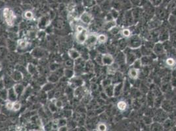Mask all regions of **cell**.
I'll return each mask as SVG.
<instances>
[{
    "label": "cell",
    "instance_id": "24",
    "mask_svg": "<svg viewBox=\"0 0 176 131\" xmlns=\"http://www.w3.org/2000/svg\"><path fill=\"white\" fill-rule=\"evenodd\" d=\"M166 65L170 68H173L176 66V60L174 57L170 56L166 60Z\"/></svg>",
    "mask_w": 176,
    "mask_h": 131
},
{
    "label": "cell",
    "instance_id": "39",
    "mask_svg": "<svg viewBox=\"0 0 176 131\" xmlns=\"http://www.w3.org/2000/svg\"><path fill=\"white\" fill-rule=\"evenodd\" d=\"M110 14L111 15V16L112 17L113 19L115 20H116L118 19V18L119 15H120L118 11L116 9H114V8L111 9Z\"/></svg>",
    "mask_w": 176,
    "mask_h": 131
},
{
    "label": "cell",
    "instance_id": "12",
    "mask_svg": "<svg viewBox=\"0 0 176 131\" xmlns=\"http://www.w3.org/2000/svg\"><path fill=\"white\" fill-rule=\"evenodd\" d=\"M10 75L15 83L21 82L23 79H24V75H23L20 71L16 70V69L14 71H13V72L11 73Z\"/></svg>",
    "mask_w": 176,
    "mask_h": 131
},
{
    "label": "cell",
    "instance_id": "36",
    "mask_svg": "<svg viewBox=\"0 0 176 131\" xmlns=\"http://www.w3.org/2000/svg\"><path fill=\"white\" fill-rule=\"evenodd\" d=\"M143 66L142 64V62H141V58H137L135 61L133 62V63H132L131 65L130 66H131V67H133V68H137V69H139L141 68V66Z\"/></svg>",
    "mask_w": 176,
    "mask_h": 131
},
{
    "label": "cell",
    "instance_id": "26",
    "mask_svg": "<svg viewBox=\"0 0 176 131\" xmlns=\"http://www.w3.org/2000/svg\"><path fill=\"white\" fill-rule=\"evenodd\" d=\"M55 87V84L47 81L42 86V89H41V90L44 92H45V93H47V92L51 91L53 90V89H54Z\"/></svg>",
    "mask_w": 176,
    "mask_h": 131
},
{
    "label": "cell",
    "instance_id": "48",
    "mask_svg": "<svg viewBox=\"0 0 176 131\" xmlns=\"http://www.w3.org/2000/svg\"><path fill=\"white\" fill-rule=\"evenodd\" d=\"M174 91H175V94H176V87H175V89H174Z\"/></svg>",
    "mask_w": 176,
    "mask_h": 131
},
{
    "label": "cell",
    "instance_id": "9",
    "mask_svg": "<svg viewBox=\"0 0 176 131\" xmlns=\"http://www.w3.org/2000/svg\"><path fill=\"white\" fill-rule=\"evenodd\" d=\"M28 72L31 76H37L39 73L38 68L37 66L32 62H28L26 66Z\"/></svg>",
    "mask_w": 176,
    "mask_h": 131
},
{
    "label": "cell",
    "instance_id": "30",
    "mask_svg": "<svg viewBox=\"0 0 176 131\" xmlns=\"http://www.w3.org/2000/svg\"><path fill=\"white\" fill-rule=\"evenodd\" d=\"M116 20H108V21H106V22L104 24V28L106 30L109 31L111 28H112L113 27L116 26Z\"/></svg>",
    "mask_w": 176,
    "mask_h": 131
},
{
    "label": "cell",
    "instance_id": "46",
    "mask_svg": "<svg viewBox=\"0 0 176 131\" xmlns=\"http://www.w3.org/2000/svg\"><path fill=\"white\" fill-rule=\"evenodd\" d=\"M4 73H3V72H2V70L1 71H0V80L1 79H3V77H4Z\"/></svg>",
    "mask_w": 176,
    "mask_h": 131
},
{
    "label": "cell",
    "instance_id": "3",
    "mask_svg": "<svg viewBox=\"0 0 176 131\" xmlns=\"http://www.w3.org/2000/svg\"><path fill=\"white\" fill-rule=\"evenodd\" d=\"M68 84L72 89L74 90L78 87H82L84 84V81L81 77L78 75H74L70 79H68Z\"/></svg>",
    "mask_w": 176,
    "mask_h": 131
},
{
    "label": "cell",
    "instance_id": "10",
    "mask_svg": "<svg viewBox=\"0 0 176 131\" xmlns=\"http://www.w3.org/2000/svg\"><path fill=\"white\" fill-rule=\"evenodd\" d=\"M13 87L18 98H20V96L24 95L25 89H26V87L24 85L20 83H16Z\"/></svg>",
    "mask_w": 176,
    "mask_h": 131
},
{
    "label": "cell",
    "instance_id": "15",
    "mask_svg": "<svg viewBox=\"0 0 176 131\" xmlns=\"http://www.w3.org/2000/svg\"><path fill=\"white\" fill-rule=\"evenodd\" d=\"M68 56L70 58H71L73 60H76L81 57V53L79 50H78L76 49H70L68 50Z\"/></svg>",
    "mask_w": 176,
    "mask_h": 131
},
{
    "label": "cell",
    "instance_id": "45",
    "mask_svg": "<svg viewBox=\"0 0 176 131\" xmlns=\"http://www.w3.org/2000/svg\"><path fill=\"white\" fill-rule=\"evenodd\" d=\"M150 1L154 5H158L160 4L162 0H150Z\"/></svg>",
    "mask_w": 176,
    "mask_h": 131
},
{
    "label": "cell",
    "instance_id": "6",
    "mask_svg": "<svg viewBox=\"0 0 176 131\" xmlns=\"http://www.w3.org/2000/svg\"><path fill=\"white\" fill-rule=\"evenodd\" d=\"M97 36L98 34H96L95 33L89 34L84 44L86 45L87 47H93L97 44Z\"/></svg>",
    "mask_w": 176,
    "mask_h": 131
},
{
    "label": "cell",
    "instance_id": "40",
    "mask_svg": "<svg viewBox=\"0 0 176 131\" xmlns=\"http://www.w3.org/2000/svg\"><path fill=\"white\" fill-rule=\"evenodd\" d=\"M13 102H12V101L7 100L5 103V108L9 110V111H13Z\"/></svg>",
    "mask_w": 176,
    "mask_h": 131
},
{
    "label": "cell",
    "instance_id": "35",
    "mask_svg": "<svg viewBox=\"0 0 176 131\" xmlns=\"http://www.w3.org/2000/svg\"><path fill=\"white\" fill-rule=\"evenodd\" d=\"M169 38V34L166 30H163L162 31L160 34H159V39L160 40L162 41H164L168 40Z\"/></svg>",
    "mask_w": 176,
    "mask_h": 131
},
{
    "label": "cell",
    "instance_id": "43",
    "mask_svg": "<svg viewBox=\"0 0 176 131\" xmlns=\"http://www.w3.org/2000/svg\"><path fill=\"white\" fill-rule=\"evenodd\" d=\"M120 28L119 27H118L117 26H115L112 28H111L109 32H110L111 34H113V35H116V34H118L119 33H120Z\"/></svg>",
    "mask_w": 176,
    "mask_h": 131
},
{
    "label": "cell",
    "instance_id": "33",
    "mask_svg": "<svg viewBox=\"0 0 176 131\" xmlns=\"http://www.w3.org/2000/svg\"><path fill=\"white\" fill-rule=\"evenodd\" d=\"M150 128L153 130H163L164 127L161 123L158 122V121H157V122L152 123V127H150Z\"/></svg>",
    "mask_w": 176,
    "mask_h": 131
},
{
    "label": "cell",
    "instance_id": "28",
    "mask_svg": "<svg viewBox=\"0 0 176 131\" xmlns=\"http://www.w3.org/2000/svg\"><path fill=\"white\" fill-rule=\"evenodd\" d=\"M108 40V37L106 34H98L97 36V43L99 45L105 44V43Z\"/></svg>",
    "mask_w": 176,
    "mask_h": 131
},
{
    "label": "cell",
    "instance_id": "16",
    "mask_svg": "<svg viewBox=\"0 0 176 131\" xmlns=\"http://www.w3.org/2000/svg\"><path fill=\"white\" fill-rule=\"evenodd\" d=\"M61 79V77H60L59 75L56 74L55 72H53L51 73L49 75H48L47 77V81L48 82L56 84L57 83L59 82Z\"/></svg>",
    "mask_w": 176,
    "mask_h": 131
},
{
    "label": "cell",
    "instance_id": "23",
    "mask_svg": "<svg viewBox=\"0 0 176 131\" xmlns=\"http://www.w3.org/2000/svg\"><path fill=\"white\" fill-rule=\"evenodd\" d=\"M53 98L52 99H51V102L48 105V108L49 110V111L52 114H56L57 111H58V107L56 105V104H55V102H56V99L55 100V101H53Z\"/></svg>",
    "mask_w": 176,
    "mask_h": 131
},
{
    "label": "cell",
    "instance_id": "7",
    "mask_svg": "<svg viewBox=\"0 0 176 131\" xmlns=\"http://www.w3.org/2000/svg\"><path fill=\"white\" fill-rule=\"evenodd\" d=\"M31 55L34 58L39 59L42 58L47 56V51L43 49H41L40 47H36L35 49L32 50L31 52Z\"/></svg>",
    "mask_w": 176,
    "mask_h": 131
},
{
    "label": "cell",
    "instance_id": "20",
    "mask_svg": "<svg viewBox=\"0 0 176 131\" xmlns=\"http://www.w3.org/2000/svg\"><path fill=\"white\" fill-rule=\"evenodd\" d=\"M104 92L108 97H114V85L110 84L104 88Z\"/></svg>",
    "mask_w": 176,
    "mask_h": 131
},
{
    "label": "cell",
    "instance_id": "19",
    "mask_svg": "<svg viewBox=\"0 0 176 131\" xmlns=\"http://www.w3.org/2000/svg\"><path fill=\"white\" fill-rule=\"evenodd\" d=\"M116 107L118 110L120 112H124L128 109V104L126 100H121L118 102L116 104Z\"/></svg>",
    "mask_w": 176,
    "mask_h": 131
},
{
    "label": "cell",
    "instance_id": "14",
    "mask_svg": "<svg viewBox=\"0 0 176 131\" xmlns=\"http://www.w3.org/2000/svg\"><path fill=\"white\" fill-rule=\"evenodd\" d=\"M124 89V83L118 82L116 83L114 85V97H118L120 94L122 93V92L123 91Z\"/></svg>",
    "mask_w": 176,
    "mask_h": 131
},
{
    "label": "cell",
    "instance_id": "21",
    "mask_svg": "<svg viewBox=\"0 0 176 131\" xmlns=\"http://www.w3.org/2000/svg\"><path fill=\"white\" fill-rule=\"evenodd\" d=\"M75 75V72L74 68H66L64 69V77H65L66 79H70Z\"/></svg>",
    "mask_w": 176,
    "mask_h": 131
},
{
    "label": "cell",
    "instance_id": "32",
    "mask_svg": "<svg viewBox=\"0 0 176 131\" xmlns=\"http://www.w3.org/2000/svg\"><path fill=\"white\" fill-rule=\"evenodd\" d=\"M8 45V49L9 50H14L17 49V43H16L15 41H13V40H9V43H7Z\"/></svg>",
    "mask_w": 176,
    "mask_h": 131
},
{
    "label": "cell",
    "instance_id": "17",
    "mask_svg": "<svg viewBox=\"0 0 176 131\" xmlns=\"http://www.w3.org/2000/svg\"><path fill=\"white\" fill-rule=\"evenodd\" d=\"M18 96L17 94H16L15 90H14L13 87H11V88L8 89V100L12 101V102H15V101L18 100Z\"/></svg>",
    "mask_w": 176,
    "mask_h": 131
},
{
    "label": "cell",
    "instance_id": "13",
    "mask_svg": "<svg viewBox=\"0 0 176 131\" xmlns=\"http://www.w3.org/2000/svg\"><path fill=\"white\" fill-rule=\"evenodd\" d=\"M4 87L6 89H10L14 86L16 83L14 81V80L11 77V75H4L3 78Z\"/></svg>",
    "mask_w": 176,
    "mask_h": 131
},
{
    "label": "cell",
    "instance_id": "11",
    "mask_svg": "<svg viewBox=\"0 0 176 131\" xmlns=\"http://www.w3.org/2000/svg\"><path fill=\"white\" fill-rule=\"evenodd\" d=\"M139 73H140L139 69L131 67L129 69L128 74L129 77L131 79L135 81V80H137L139 78Z\"/></svg>",
    "mask_w": 176,
    "mask_h": 131
},
{
    "label": "cell",
    "instance_id": "31",
    "mask_svg": "<svg viewBox=\"0 0 176 131\" xmlns=\"http://www.w3.org/2000/svg\"><path fill=\"white\" fill-rule=\"evenodd\" d=\"M120 34L122 36V37L126 38H128L129 37H130L132 35V32L129 28H124L120 30Z\"/></svg>",
    "mask_w": 176,
    "mask_h": 131
},
{
    "label": "cell",
    "instance_id": "27",
    "mask_svg": "<svg viewBox=\"0 0 176 131\" xmlns=\"http://www.w3.org/2000/svg\"><path fill=\"white\" fill-rule=\"evenodd\" d=\"M50 20L49 18H41L39 22V27L40 28L41 30H43L45 28H47L49 25Z\"/></svg>",
    "mask_w": 176,
    "mask_h": 131
},
{
    "label": "cell",
    "instance_id": "47",
    "mask_svg": "<svg viewBox=\"0 0 176 131\" xmlns=\"http://www.w3.org/2000/svg\"><path fill=\"white\" fill-rule=\"evenodd\" d=\"M2 69H3V66H2V64L0 62V71H1Z\"/></svg>",
    "mask_w": 176,
    "mask_h": 131
},
{
    "label": "cell",
    "instance_id": "8",
    "mask_svg": "<svg viewBox=\"0 0 176 131\" xmlns=\"http://www.w3.org/2000/svg\"><path fill=\"white\" fill-rule=\"evenodd\" d=\"M79 19L83 24H90L93 20V16L91 13L87 11H84L80 16Z\"/></svg>",
    "mask_w": 176,
    "mask_h": 131
},
{
    "label": "cell",
    "instance_id": "29",
    "mask_svg": "<svg viewBox=\"0 0 176 131\" xmlns=\"http://www.w3.org/2000/svg\"><path fill=\"white\" fill-rule=\"evenodd\" d=\"M0 99L6 102L8 100V89L3 88L0 89Z\"/></svg>",
    "mask_w": 176,
    "mask_h": 131
},
{
    "label": "cell",
    "instance_id": "44",
    "mask_svg": "<svg viewBox=\"0 0 176 131\" xmlns=\"http://www.w3.org/2000/svg\"><path fill=\"white\" fill-rule=\"evenodd\" d=\"M59 66L57 64L53 63L52 64H51V66H50V70H51V72H55V71H56L57 69H59Z\"/></svg>",
    "mask_w": 176,
    "mask_h": 131
},
{
    "label": "cell",
    "instance_id": "4",
    "mask_svg": "<svg viewBox=\"0 0 176 131\" xmlns=\"http://www.w3.org/2000/svg\"><path fill=\"white\" fill-rule=\"evenodd\" d=\"M88 30L86 28H84L82 31L76 32V41L78 44L84 45L86 41L88 36Z\"/></svg>",
    "mask_w": 176,
    "mask_h": 131
},
{
    "label": "cell",
    "instance_id": "49",
    "mask_svg": "<svg viewBox=\"0 0 176 131\" xmlns=\"http://www.w3.org/2000/svg\"><path fill=\"white\" fill-rule=\"evenodd\" d=\"M1 104H0V109H1Z\"/></svg>",
    "mask_w": 176,
    "mask_h": 131
},
{
    "label": "cell",
    "instance_id": "41",
    "mask_svg": "<svg viewBox=\"0 0 176 131\" xmlns=\"http://www.w3.org/2000/svg\"><path fill=\"white\" fill-rule=\"evenodd\" d=\"M20 108H21V104H20L18 100L13 102V112L19 111Z\"/></svg>",
    "mask_w": 176,
    "mask_h": 131
},
{
    "label": "cell",
    "instance_id": "22",
    "mask_svg": "<svg viewBox=\"0 0 176 131\" xmlns=\"http://www.w3.org/2000/svg\"><path fill=\"white\" fill-rule=\"evenodd\" d=\"M29 45V43L26 40L20 39V40L17 41V49H20V50L26 49Z\"/></svg>",
    "mask_w": 176,
    "mask_h": 131
},
{
    "label": "cell",
    "instance_id": "1",
    "mask_svg": "<svg viewBox=\"0 0 176 131\" xmlns=\"http://www.w3.org/2000/svg\"><path fill=\"white\" fill-rule=\"evenodd\" d=\"M128 47L131 49H137L142 46V39L139 35L132 34L127 40Z\"/></svg>",
    "mask_w": 176,
    "mask_h": 131
},
{
    "label": "cell",
    "instance_id": "5",
    "mask_svg": "<svg viewBox=\"0 0 176 131\" xmlns=\"http://www.w3.org/2000/svg\"><path fill=\"white\" fill-rule=\"evenodd\" d=\"M114 62V58L110 53H103L101 54V64L103 66H109Z\"/></svg>",
    "mask_w": 176,
    "mask_h": 131
},
{
    "label": "cell",
    "instance_id": "34",
    "mask_svg": "<svg viewBox=\"0 0 176 131\" xmlns=\"http://www.w3.org/2000/svg\"><path fill=\"white\" fill-rule=\"evenodd\" d=\"M108 127L106 124L104 122H100L97 124L96 130L99 131H106L107 130Z\"/></svg>",
    "mask_w": 176,
    "mask_h": 131
},
{
    "label": "cell",
    "instance_id": "42",
    "mask_svg": "<svg viewBox=\"0 0 176 131\" xmlns=\"http://www.w3.org/2000/svg\"><path fill=\"white\" fill-rule=\"evenodd\" d=\"M65 65L66 68H74V60H72L71 58L66 60L65 61Z\"/></svg>",
    "mask_w": 176,
    "mask_h": 131
},
{
    "label": "cell",
    "instance_id": "2",
    "mask_svg": "<svg viewBox=\"0 0 176 131\" xmlns=\"http://www.w3.org/2000/svg\"><path fill=\"white\" fill-rule=\"evenodd\" d=\"M3 16L5 21L6 24L9 26L12 27L14 26L15 20L16 19V16L13 10H11V9L8 7L4 8L3 11Z\"/></svg>",
    "mask_w": 176,
    "mask_h": 131
},
{
    "label": "cell",
    "instance_id": "18",
    "mask_svg": "<svg viewBox=\"0 0 176 131\" xmlns=\"http://www.w3.org/2000/svg\"><path fill=\"white\" fill-rule=\"evenodd\" d=\"M96 5V0H82V5L85 9L93 8Z\"/></svg>",
    "mask_w": 176,
    "mask_h": 131
},
{
    "label": "cell",
    "instance_id": "38",
    "mask_svg": "<svg viewBox=\"0 0 176 131\" xmlns=\"http://www.w3.org/2000/svg\"><path fill=\"white\" fill-rule=\"evenodd\" d=\"M24 17L26 20H32L34 18V13L31 11H26L24 13Z\"/></svg>",
    "mask_w": 176,
    "mask_h": 131
},
{
    "label": "cell",
    "instance_id": "25",
    "mask_svg": "<svg viewBox=\"0 0 176 131\" xmlns=\"http://www.w3.org/2000/svg\"><path fill=\"white\" fill-rule=\"evenodd\" d=\"M154 51L155 52V54H162L163 52L164 51V46L162 45V43L159 42L155 44L154 47Z\"/></svg>",
    "mask_w": 176,
    "mask_h": 131
},
{
    "label": "cell",
    "instance_id": "37",
    "mask_svg": "<svg viewBox=\"0 0 176 131\" xmlns=\"http://www.w3.org/2000/svg\"><path fill=\"white\" fill-rule=\"evenodd\" d=\"M67 123H68V120L65 118H61L60 119H58V126L59 127H62V126H66Z\"/></svg>",
    "mask_w": 176,
    "mask_h": 131
}]
</instances>
